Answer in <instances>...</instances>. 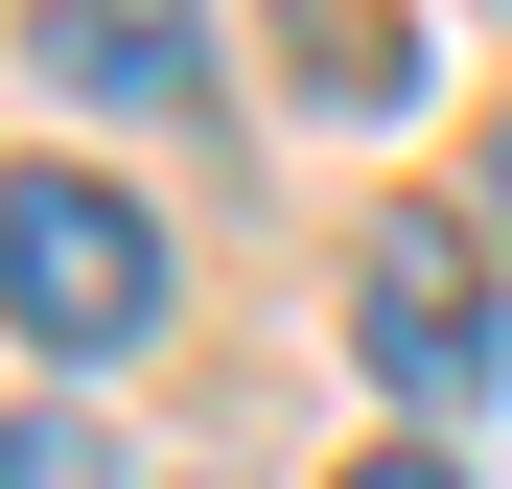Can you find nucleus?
Segmentation results:
<instances>
[{
	"instance_id": "nucleus-1",
	"label": "nucleus",
	"mask_w": 512,
	"mask_h": 489,
	"mask_svg": "<svg viewBox=\"0 0 512 489\" xmlns=\"http://www.w3.org/2000/svg\"><path fill=\"white\" fill-rule=\"evenodd\" d=\"M0 326H24L47 373L140 350V326H163V210L94 187V163H24V187H0Z\"/></svg>"
},
{
	"instance_id": "nucleus-2",
	"label": "nucleus",
	"mask_w": 512,
	"mask_h": 489,
	"mask_svg": "<svg viewBox=\"0 0 512 489\" xmlns=\"http://www.w3.org/2000/svg\"><path fill=\"white\" fill-rule=\"evenodd\" d=\"M489 257H512V233H443V210H396L373 257H350V350H373V396H396L419 443L489 420V373H512V280Z\"/></svg>"
},
{
	"instance_id": "nucleus-3",
	"label": "nucleus",
	"mask_w": 512,
	"mask_h": 489,
	"mask_svg": "<svg viewBox=\"0 0 512 489\" xmlns=\"http://www.w3.org/2000/svg\"><path fill=\"white\" fill-rule=\"evenodd\" d=\"M24 47H47L70 117H210V24L187 0H24Z\"/></svg>"
},
{
	"instance_id": "nucleus-4",
	"label": "nucleus",
	"mask_w": 512,
	"mask_h": 489,
	"mask_svg": "<svg viewBox=\"0 0 512 489\" xmlns=\"http://www.w3.org/2000/svg\"><path fill=\"white\" fill-rule=\"evenodd\" d=\"M280 70H303L326 117H396V94H419V24H396V0H303V24H280Z\"/></svg>"
},
{
	"instance_id": "nucleus-5",
	"label": "nucleus",
	"mask_w": 512,
	"mask_h": 489,
	"mask_svg": "<svg viewBox=\"0 0 512 489\" xmlns=\"http://www.w3.org/2000/svg\"><path fill=\"white\" fill-rule=\"evenodd\" d=\"M0 489H94V420H0Z\"/></svg>"
},
{
	"instance_id": "nucleus-6",
	"label": "nucleus",
	"mask_w": 512,
	"mask_h": 489,
	"mask_svg": "<svg viewBox=\"0 0 512 489\" xmlns=\"http://www.w3.org/2000/svg\"><path fill=\"white\" fill-rule=\"evenodd\" d=\"M350 489H466V443H373V466H350Z\"/></svg>"
},
{
	"instance_id": "nucleus-7",
	"label": "nucleus",
	"mask_w": 512,
	"mask_h": 489,
	"mask_svg": "<svg viewBox=\"0 0 512 489\" xmlns=\"http://www.w3.org/2000/svg\"><path fill=\"white\" fill-rule=\"evenodd\" d=\"M489 233H512V117H489Z\"/></svg>"
}]
</instances>
